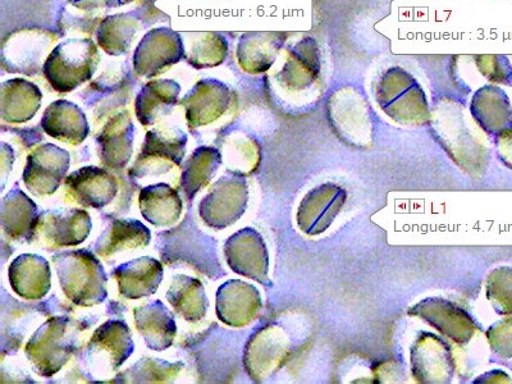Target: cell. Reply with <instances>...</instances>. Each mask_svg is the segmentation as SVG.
Segmentation results:
<instances>
[{
	"label": "cell",
	"instance_id": "8fae6325",
	"mask_svg": "<svg viewBox=\"0 0 512 384\" xmlns=\"http://www.w3.org/2000/svg\"><path fill=\"white\" fill-rule=\"evenodd\" d=\"M71 157L67 150L54 144H44L27 157L24 184L36 196L54 194L70 168Z\"/></svg>",
	"mask_w": 512,
	"mask_h": 384
},
{
	"label": "cell",
	"instance_id": "ac0fdd59",
	"mask_svg": "<svg viewBox=\"0 0 512 384\" xmlns=\"http://www.w3.org/2000/svg\"><path fill=\"white\" fill-rule=\"evenodd\" d=\"M411 365L416 379L423 383L448 382L454 374V359L440 338L424 335L411 351Z\"/></svg>",
	"mask_w": 512,
	"mask_h": 384
},
{
	"label": "cell",
	"instance_id": "2e32d148",
	"mask_svg": "<svg viewBox=\"0 0 512 384\" xmlns=\"http://www.w3.org/2000/svg\"><path fill=\"white\" fill-rule=\"evenodd\" d=\"M410 314L427 320L442 335L451 338L457 344H465L472 340L478 329L477 324L464 310L442 299L424 300L411 309Z\"/></svg>",
	"mask_w": 512,
	"mask_h": 384
},
{
	"label": "cell",
	"instance_id": "4316f807",
	"mask_svg": "<svg viewBox=\"0 0 512 384\" xmlns=\"http://www.w3.org/2000/svg\"><path fill=\"white\" fill-rule=\"evenodd\" d=\"M337 100L329 104L333 126L337 128L340 135L347 137L350 143H368L370 136V120L368 112L365 111V104L359 96L354 93L340 91Z\"/></svg>",
	"mask_w": 512,
	"mask_h": 384
},
{
	"label": "cell",
	"instance_id": "836d02e7",
	"mask_svg": "<svg viewBox=\"0 0 512 384\" xmlns=\"http://www.w3.org/2000/svg\"><path fill=\"white\" fill-rule=\"evenodd\" d=\"M167 300L187 322L198 323L208 313L209 300L203 283L189 276H176L167 292Z\"/></svg>",
	"mask_w": 512,
	"mask_h": 384
},
{
	"label": "cell",
	"instance_id": "f546056e",
	"mask_svg": "<svg viewBox=\"0 0 512 384\" xmlns=\"http://www.w3.org/2000/svg\"><path fill=\"white\" fill-rule=\"evenodd\" d=\"M43 94L35 84L22 79L4 82L0 94L2 118L8 123H25L35 117L41 107Z\"/></svg>",
	"mask_w": 512,
	"mask_h": 384
},
{
	"label": "cell",
	"instance_id": "277c9868",
	"mask_svg": "<svg viewBox=\"0 0 512 384\" xmlns=\"http://www.w3.org/2000/svg\"><path fill=\"white\" fill-rule=\"evenodd\" d=\"M377 99L387 116L406 125H420L428 120L424 91L409 72L391 68L381 77Z\"/></svg>",
	"mask_w": 512,
	"mask_h": 384
},
{
	"label": "cell",
	"instance_id": "b9f144b4",
	"mask_svg": "<svg viewBox=\"0 0 512 384\" xmlns=\"http://www.w3.org/2000/svg\"><path fill=\"white\" fill-rule=\"evenodd\" d=\"M489 344L498 356L512 359V318L501 320L487 332Z\"/></svg>",
	"mask_w": 512,
	"mask_h": 384
},
{
	"label": "cell",
	"instance_id": "e575fe53",
	"mask_svg": "<svg viewBox=\"0 0 512 384\" xmlns=\"http://www.w3.org/2000/svg\"><path fill=\"white\" fill-rule=\"evenodd\" d=\"M222 164V154L212 146H200L185 164L181 187L187 199H192L209 184Z\"/></svg>",
	"mask_w": 512,
	"mask_h": 384
},
{
	"label": "cell",
	"instance_id": "603a6c76",
	"mask_svg": "<svg viewBox=\"0 0 512 384\" xmlns=\"http://www.w3.org/2000/svg\"><path fill=\"white\" fill-rule=\"evenodd\" d=\"M319 75L317 44L306 39L288 52L287 62L277 75L278 84L288 93H300L312 86Z\"/></svg>",
	"mask_w": 512,
	"mask_h": 384
},
{
	"label": "cell",
	"instance_id": "8992f818",
	"mask_svg": "<svg viewBox=\"0 0 512 384\" xmlns=\"http://www.w3.org/2000/svg\"><path fill=\"white\" fill-rule=\"evenodd\" d=\"M135 351L131 331L123 320H108L96 329L86 349V363L95 372H116Z\"/></svg>",
	"mask_w": 512,
	"mask_h": 384
},
{
	"label": "cell",
	"instance_id": "6da1fadb",
	"mask_svg": "<svg viewBox=\"0 0 512 384\" xmlns=\"http://www.w3.org/2000/svg\"><path fill=\"white\" fill-rule=\"evenodd\" d=\"M64 295L79 306L102 304L107 299L108 278L103 264L88 250H72L53 258Z\"/></svg>",
	"mask_w": 512,
	"mask_h": 384
},
{
	"label": "cell",
	"instance_id": "7a4b0ae2",
	"mask_svg": "<svg viewBox=\"0 0 512 384\" xmlns=\"http://www.w3.org/2000/svg\"><path fill=\"white\" fill-rule=\"evenodd\" d=\"M99 63L98 48L91 39H71L58 44L45 59L43 72L50 86L66 94L93 77Z\"/></svg>",
	"mask_w": 512,
	"mask_h": 384
},
{
	"label": "cell",
	"instance_id": "d4e9b609",
	"mask_svg": "<svg viewBox=\"0 0 512 384\" xmlns=\"http://www.w3.org/2000/svg\"><path fill=\"white\" fill-rule=\"evenodd\" d=\"M134 317L137 331L150 350L160 352L173 345L177 335L176 320L162 301L139 306Z\"/></svg>",
	"mask_w": 512,
	"mask_h": 384
},
{
	"label": "cell",
	"instance_id": "d6986e66",
	"mask_svg": "<svg viewBox=\"0 0 512 384\" xmlns=\"http://www.w3.org/2000/svg\"><path fill=\"white\" fill-rule=\"evenodd\" d=\"M39 228L45 241L56 248L81 245L88 239L93 222L85 210H53L40 218Z\"/></svg>",
	"mask_w": 512,
	"mask_h": 384
},
{
	"label": "cell",
	"instance_id": "5b68a950",
	"mask_svg": "<svg viewBox=\"0 0 512 384\" xmlns=\"http://www.w3.org/2000/svg\"><path fill=\"white\" fill-rule=\"evenodd\" d=\"M249 203L248 181L244 175L232 173L216 182L201 200L199 213L208 227L224 230L244 216Z\"/></svg>",
	"mask_w": 512,
	"mask_h": 384
},
{
	"label": "cell",
	"instance_id": "9c48e42d",
	"mask_svg": "<svg viewBox=\"0 0 512 384\" xmlns=\"http://www.w3.org/2000/svg\"><path fill=\"white\" fill-rule=\"evenodd\" d=\"M187 136L182 131H149L130 176L162 175L173 166H180L186 154Z\"/></svg>",
	"mask_w": 512,
	"mask_h": 384
},
{
	"label": "cell",
	"instance_id": "d6a6232c",
	"mask_svg": "<svg viewBox=\"0 0 512 384\" xmlns=\"http://www.w3.org/2000/svg\"><path fill=\"white\" fill-rule=\"evenodd\" d=\"M181 86L173 80L150 81L136 96L135 112L143 126L154 125L177 104Z\"/></svg>",
	"mask_w": 512,
	"mask_h": 384
},
{
	"label": "cell",
	"instance_id": "e0dca14e",
	"mask_svg": "<svg viewBox=\"0 0 512 384\" xmlns=\"http://www.w3.org/2000/svg\"><path fill=\"white\" fill-rule=\"evenodd\" d=\"M66 186L76 203L96 209L111 204L118 192L116 177L95 166L82 167L71 173L66 178Z\"/></svg>",
	"mask_w": 512,
	"mask_h": 384
},
{
	"label": "cell",
	"instance_id": "9a60e30c",
	"mask_svg": "<svg viewBox=\"0 0 512 384\" xmlns=\"http://www.w3.org/2000/svg\"><path fill=\"white\" fill-rule=\"evenodd\" d=\"M346 200L340 186L326 184L310 191L301 201L297 223L306 235H319L331 226Z\"/></svg>",
	"mask_w": 512,
	"mask_h": 384
},
{
	"label": "cell",
	"instance_id": "7bdbcfd3",
	"mask_svg": "<svg viewBox=\"0 0 512 384\" xmlns=\"http://www.w3.org/2000/svg\"><path fill=\"white\" fill-rule=\"evenodd\" d=\"M132 2L134 0H70L73 7L85 12L109 11V9L126 6Z\"/></svg>",
	"mask_w": 512,
	"mask_h": 384
},
{
	"label": "cell",
	"instance_id": "8d00e7d4",
	"mask_svg": "<svg viewBox=\"0 0 512 384\" xmlns=\"http://www.w3.org/2000/svg\"><path fill=\"white\" fill-rule=\"evenodd\" d=\"M228 41L218 32H205L198 36L190 50L189 63L195 68L217 67L226 61Z\"/></svg>",
	"mask_w": 512,
	"mask_h": 384
},
{
	"label": "cell",
	"instance_id": "74e56055",
	"mask_svg": "<svg viewBox=\"0 0 512 384\" xmlns=\"http://www.w3.org/2000/svg\"><path fill=\"white\" fill-rule=\"evenodd\" d=\"M184 364L168 361L146 359L140 360L134 367L122 374L123 382L154 383L169 382L178 376Z\"/></svg>",
	"mask_w": 512,
	"mask_h": 384
},
{
	"label": "cell",
	"instance_id": "3957f363",
	"mask_svg": "<svg viewBox=\"0 0 512 384\" xmlns=\"http://www.w3.org/2000/svg\"><path fill=\"white\" fill-rule=\"evenodd\" d=\"M79 349V328L68 318H52L26 346V356L41 377H53Z\"/></svg>",
	"mask_w": 512,
	"mask_h": 384
},
{
	"label": "cell",
	"instance_id": "f35d334b",
	"mask_svg": "<svg viewBox=\"0 0 512 384\" xmlns=\"http://www.w3.org/2000/svg\"><path fill=\"white\" fill-rule=\"evenodd\" d=\"M228 157H230V166L235 168L233 173L239 175H248L255 171L260 160V150L258 144L249 136L236 135L227 145Z\"/></svg>",
	"mask_w": 512,
	"mask_h": 384
},
{
	"label": "cell",
	"instance_id": "cb8c5ba5",
	"mask_svg": "<svg viewBox=\"0 0 512 384\" xmlns=\"http://www.w3.org/2000/svg\"><path fill=\"white\" fill-rule=\"evenodd\" d=\"M135 126L127 112L118 113L98 136L100 159L112 169L125 168L134 150Z\"/></svg>",
	"mask_w": 512,
	"mask_h": 384
},
{
	"label": "cell",
	"instance_id": "ffe728a7",
	"mask_svg": "<svg viewBox=\"0 0 512 384\" xmlns=\"http://www.w3.org/2000/svg\"><path fill=\"white\" fill-rule=\"evenodd\" d=\"M163 273L162 263L150 256L131 260L112 272L120 294L130 300L154 295L163 281Z\"/></svg>",
	"mask_w": 512,
	"mask_h": 384
},
{
	"label": "cell",
	"instance_id": "4dcf8cb0",
	"mask_svg": "<svg viewBox=\"0 0 512 384\" xmlns=\"http://www.w3.org/2000/svg\"><path fill=\"white\" fill-rule=\"evenodd\" d=\"M152 232L136 219H114L95 244V253L108 258L121 251L146 248Z\"/></svg>",
	"mask_w": 512,
	"mask_h": 384
},
{
	"label": "cell",
	"instance_id": "ee69618b",
	"mask_svg": "<svg viewBox=\"0 0 512 384\" xmlns=\"http://www.w3.org/2000/svg\"><path fill=\"white\" fill-rule=\"evenodd\" d=\"M498 152L506 166L512 168V127L498 135Z\"/></svg>",
	"mask_w": 512,
	"mask_h": 384
},
{
	"label": "cell",
	"instance_id": "5bb4252c",
	"mask_svg": "<svg viewBox=\"0 0 512 384\" xmlns=\"http://www.w3.org/2000/svg\"><path fill=\"white\" fill-rule=\"evenodd\" d=\"M233 93L227 85L217 80H203L194 86L182 100L186 120L191 128L208 126L228 111Z\"/></svg>",
	"mask_w": 512,
	"mask_h": 384
},
{
	"label": "cell",
	"instance_id": "83f0119b",
	"mask_svg": "<svg viewBox=\"0 0 512 384\" xmlns=\"http://www.w3.org/2000/svg\"><path fill=\"white\" fill-rule=\"evenodd\" d=\"M41 214L34 201L20 189L4 196L2 204L3 231L13 240H31L40 224Z\"/></svg>",
	"mask_w": 512,
	"mask_h": 384
},
{
	"label": "cell",
	"instance_id": "ab89813d",
	"mask_svg": "<svg viewBox=\"0 0 512 384\" xmlns=\"http://www.w3.org/2000/svg\"><path fill=\"white\" fill-rule=\"evenodd\" d=\"M487 296L497 313L512 315V268L501 267L489 274Z\"/></svg>",
	"mask_w": 512,
	"mask_h": 384
},
{
	"label": "cell",
	"instance_id": "ba28073f",
	"mask_svg": "<svg viewBox=\"0 0 512 384\" xmlns=\"http://www.w3.org/2000/svg\"><path fill=\"white\" fill-rule=\"evenodd\" d=\"M290 344L281 328L267 326L250 337L245 347L246 372L255 382H263L286 363Z\"/></svg>",
	"mask_w": 512,
	"mask_h": 384
},
{
	"label": "cell",
	"instance_id": "30bf717a",
	"mask_svg": "<svg viewBox=\"0 0 512 384\" xmlns=\"http://www.w3.org/2000/svg\"><path fill=\"white\" fill-rule=\"evenodd\" d=\"M228 267L240 276L271 286L268 277L269 255L263 237L253 228L232 235L224 245Z\"/></svg>",
	"mask_w": 512,
	"mask_h": 384
},
{
	"label": "cell",
	"instance_id": "4fadbf2b",
	"mask_svg": "<svg viewBox=\"0 0 512 384\" xmlns=\"http://www.w3.org/2000/svg\"><path fill=\"white\" fill-rule=\"evenodd\" d=\"M54 38L48 32L40 30H24L9 36L3 44V66L13 73L35 75L39 72Z\"/></svg>",
	"mask_w": 512,
	"mask_h": 384
},
{
	"label": "cell",
	"instance_id": "44dd1931",
	"mask_svg": "<svg viewBox=\"0 0 512 384\" xmlns=\"http://www.w3.org/2000/svg\"><path fill=\"white\" fill-rule=\"evenodd\" d=\"M8 276L12 290L27 300L43 299L52 287L48 260L36 254L17 256L9 267Z\"/></svg>",
	"mask_w": 512,
	"mask_h": 384
},
{
	"label": "cell",
	"instance_id": "f1b7e54d",
	"mask_svg": "<svg viewBox=\"0 0 512 384\" xmlns=\"http://www.w3.org/2000/svg\"><path fill=\"white\" fill-rule=\"evenodd\" d=\"M472 113L474 120L488 134L498 136L512 127L510 100L495 86H486L474 95Z\"/></svg>",
	"mask_w": 512,
	"mask_h": 384
},
{
	"label": "cell",
	"instance_id": "52a82bcc",
	"mask_svg": "<svg viewBox=\"0 0 512 384\" xmlns=\"http://www.w3.org/2000/svg\"><path fill=\"white\" fill-rule=\"evenodd\" d=\"M184 56V41L180 34L166 27H159L149 31L137 45L134 68L137 75L152 79L180 62Z\"/></svg>",
	"mask_w": 512,
	"mask_h": 384
},
{
	"label": "cell",
	"instance_id": "7402d4cb",
	"mask_svg": "<svg viewBox=\"0 0 512 384\" xmlns=\"http://www.w3.org/2000/svg\"><path fill=\"white\" fill-rule=\"evenodd\" d=\"M41 127L53 139L72 145L84 143L90 132L84 111L68 100L50 104L41 118Z\"/></svg>",
	"mask_w": 512,
	"mask_h": 384
},
{
	"label": "cell",
	"instance_id": "d590c367",
	"mask_svg": "<svg viewBox=\"0 0 512 384\" xmlns=\"http://www.w3.org/2000/svg\"><path fill=\"white\" fill-rule=\"evenodd\" d=\"M139 30V20L134 13H121L105 18L100 24L96 39L100 48L109 56H122L130 49Z\"/></svg>",
	"mask_w": 512,
	"mask_h": 384
},
{
	"label": "cell",
	"instance_id": "60d3db41",
	"mask_svg": "<svg viewBox=\"0 0 512 384\" xmlns=\"http://www.w3.org/2000/svg\"><path fill=\"white\" fill-rule=\"evenodd\" d=\"M477 64L483 76L496 84H512V68L509 59L504 56H479Z\"/></svg>",
	"mask_w": 512,
	"mask_h": 384
},
{
	"label": "cell",
	"instance_id": "7c38bea8",
	"mask_svg": "<svg viewBox=\"0 0 512 384\" xmlns=\"http://www.w3.org/2000/svg\"><path fill=\"white\" fill-rule=\"evenodd\" d=\"M262 310V296L253 285L231 280L217 292V317L226 326L241 328L254 322Z\"/></svg>",
	"mask_w": 512,
	"mask_h": 384
},
{
	"label": "cell",
	"instance_id": "484cf974",
	"mask_svg": "<svg viewBox=\"0 0 512 384\" xmlns=\"http://www.w3.org/2000/svg\"><path fill=\"white\" fill-rule=\"evenodd\" d=\"M281 32L258 31L242 35L237 45V61L245 72H267L276 61L277 54L285 43Z\"/></svg>",
	"mask_w": 512,
	"mask_h": 384
},
{
	"label": "cell",
	"instance_id": "1f68e13d",
	"mask_svg": "<svg viewBox=\"0 0 512 384\" xmlns=\"http://www.w3.org/2000/svg\"><path fill=\"white\" fill-rule=\"evenodd\" d=\"M139 203L143 217L157 227H169L177 223L184 205L177 190L167 184L144 187L140 192Z\"/></svg>",
	"mask_w": 512,
	"mask_h": 384
}]
</instances>
